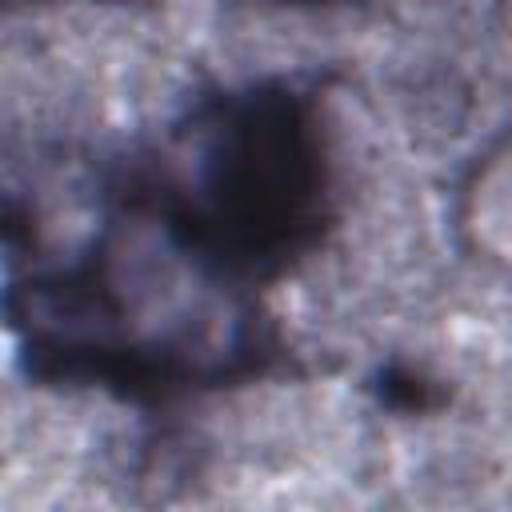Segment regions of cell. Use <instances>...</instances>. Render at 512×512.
<instances>
[{
    "label": "cell",
    "instance_id": "6da1fadb",
    "mask_svg": "<svg viewBox=\"0 0 512 512\" xmlns=\"http://www.w3.org/2000/svg\"><path fill=\"white\" fill-rule=\"evenodd\" d=\"M332 160L320 92L264 76L196 96L168 148L116 160L100 200L144 220L204 288L272 284L332 228Z\"/></svg>",
    "mask_w": 512,
    "mask_h": 512
}]
</instances>
